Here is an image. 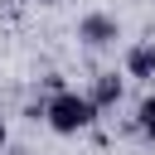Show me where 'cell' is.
Returning <instances> with one entry per match:
<instances>
[{
  "mask_svg": "<svg viewBox=\"0 0 155 155\" xmlns=\"http://www.w3.org/2000/svg\"><path fill=\"white\" fill-rule=\"evenodd\" d=\"M92 121H97V107H92L87 92H73V87L48 92V102H44V126H48L53 136H78V131H87Z\"/></svg>",
  "mask_w": 155,
  "mask_h": 155,
  "instance_id": "obj_1",
  "label": "cell"
},
{
  "mask_svg": "<svg viewBox=\"0 0 155 155\" xmlns=\"http://www.w3.org/2000/svg\"><path fill=\"white\" fill-rule=\"evenodd\" d=\"M78 39H82L87 48H107V44H116V39H121V24H116V15L92 10V15H82V19H78Z\"/></svg>",
  "mask_w": 155,
  "mask_h": 155,
  "instance_id": "obj_2",
  "label": "cell"
},
{
  "mask_svg": "<svg viewBox=\"0 0 155 155\" xmlns=\"http://www.w3.org/2000/svg\"><path fill=\"white\" fill-rule=\"evenodd\" d=\"M121 68H126V78H136V82H155V39H140V44H131Z\"/></svg>",
  "mask_w": 155,
  "mask_h": 155,
  "instance_id": "obj_3",
  "label": "cell"
},
{
  "mask_svg": "<svg viewBox=\"0 0 155 155\" xmlns=\"http://www.w3.org/2000/svg\"><path fill=\"white\" fill-rule=\"evenodd\" d=\"M121 92H126V78H116V73H97L87 97H92V107H97V111H111V107L121 102Z\"/></svg>",
  "mask_w": 155,
  "mask_h": 155,
  "instance_id": "obj_4",
  "label": "cell"
},
{
  "mask_svg": "<svg viewBox=\"0 0 155 155\" xmlns=\"http://www.w3.org/2000/svg\"><path fill=\"white\" fill-rule=\"evenodd\" d=\"M136 131L155 140V97H140V107H136Z\"/></svg>",
  "mask_w": 155,
  "mask_h": 155,
  "instance_id": "obj_5",
  "label": "cell"
},
{
  "mask_svg": "<svg viewBox=\"0 0 155 155\" xmlns=\"http://www.w3.org/2000/svg\"><path fill=\"white\" fill-rule=\"evenodd\" d=\"M5 136H10V131H5V116H0V145H5Z\"/></svg>",
  "mask_w": 155,
  "mask_h": 155,
  "instance_id": "obj_6",
  "label": "cell"
},
{
  "mask_svg": "<svg viewBox=\"0 0 155 155\" xmlns=\"http://www.w3.org/2000/svg\"><path fill=\"white\" fill-rule=\"evenodd\" d=\"M39 5H58V0H39Z\"/></svg>",
  "mask_w": 155,
  "mask_h": 155,
  "instance_id": "obj_7",
  "label": "cell"
}]
</instances>
